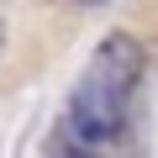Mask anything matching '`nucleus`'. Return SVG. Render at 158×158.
Listing matches in <instances>:
<instances>
[{
    "instance_id": "f257e3e1",
    "label": "nucleus",
    "mask_w": 158,
    "mask_h": 158,
    "mask_svg": "<svg viewBox=\"0 0 158 158\" xmlns=\"http://www.w3.org/2000/svg\"><path fill=\"white\" fill-rule=\"evenodd\" d=\"M137 74H142V48H137L127 32H111V37L95 48L85 79L74 85L63 121L85 137V142H95V148L116 142L121 127H127V100H132Z\"/></svg>"
},
{
    "instance_id": "f03ea898",
    "label": "nucleus",
    "mask_w": 158,
    "mask_h": 158,
    "mask_svg": "<svg viewBox=\"0 0 158 158\" xmlns=\"http://www.w3.org/2000/svg\"><path fill=\"white\" fill-rule=\"evenodd\" d=\"M48 153H53V158H100V148H95V142H85L69 121H58V132H53Z\"/></svg>"
},
{
    "instance_id": "7ed1b4c3",
    "label": "nucleus",
    "mask_w": 158,
    "mask_h": 158,
    "mask_svg": "<svg viewBox=\"0 0 158 158\" xmlns=\"http://www.w3.org/2000/svg\"><path fill=\"white\" fill-rule=\"evenodd\" d=\"M6 42H11V27H6V16H0V58H6Z\"/></svg>"
}]
</instances>
